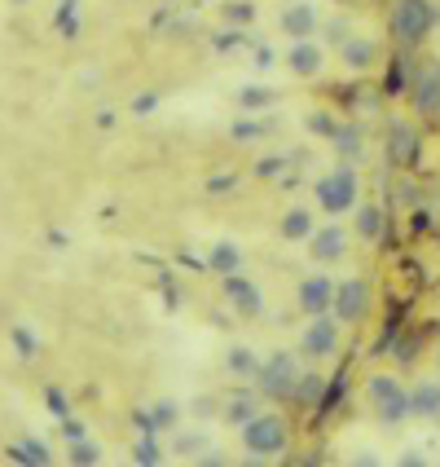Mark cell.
<instances>
[{
  "label": "cell",
  "instance_id": "e0dca14e",
  "mask_svg": "<svg viewBox=\"0 0 440 467\" xmlns=\"http://www.w3.org/2000/svg\"><path fill=\"white\" fill-rule=\"evenodd\" d=\"M410 415L440 423V379H418L410 389Z\"/></svg>",
  "mask_w": 440,
  "mask_h": 467
},
{
  "label": "cell",
  "instance_id": "44dd1931",
  "mask_svg": "<svg viewBox=\"0 0 440 467\" xmlns=\"http://www.w3.org/2000/svg\"><path fill=\"white\" fill-rule=\"evenodd\" d=\"M14 463H26V467H49L53 463V450L40 437H23V441H14L9 450H5Z\"/></svg>",
  "mask_w": 440,
  "mask_h": 467
},
{
  "label": "cell",
  "instance_id": "52a82bcc",
  "mask_svg": "<svg viewBox=\"0 0 440 467\" xmlns=\"http://www.w3.org/2000/svg\"><path fill=\"white\" fill-rule=\"evenodd\" d=\"M374 305V291L365 278H343L335 283V300H331V313H335L339 327H362L365 313Z\"/></svg>",
  "mask_w": 440,
  "mask_h": 467
},
{
  "label": "cell",
  "instance_id": "e575fe53",
  "mask_svg": "<svg viewBox=\"0 0 440 467\" xmlns=\"http://www.w3.org/2000/svg\"><path fill=\"white\" fill-rule=\"evenodd\" d=\"M49 406L57 419H67V401H62V392H49Z\"/></svg>",
  "mask_w": 440,
  "mask_h": 467
},
{
  "label": "cell",
  "instance_id": "7a4b0ae2",
  "mask_svg": "<svg viewBox=\"0 0 440 467\" xmlns=\"http://www.w3.org/2000/svg\"><path fill=\"white\" fill-rule=\"evenodd\" d=\"M312 199H317V208L326 212V216H348V212L362 203V177H357V168H348V163H339L331 172H322L317 182H312Z\"/></svg>",
  "mask_w": 440,
  "mask_h": 467
},
{
  "label": "cell",
  "instance_id": "5bb4252c",
  "mask_svg": "<svg viewBox=\"0 0 440 467\" xmlns=\"http://www.w3.org/2000/svg\"><path fill=\"white\" fill-rule=\"evenodd\" d=\"M353 234L362 243H379L388 234V212L379 208V203H357L353 208Z\"/></svg>",
  "mask_w": 440,
  "mask_h": 467
},
{
  "label": "cell",
  "instance_id": "8fae6325",
  "mask_svg": "<svg viewBox=\"0 0 440 467\" xmlns=\"http://www.w3.org/2000/svg\"><path fill=\"white\" fill-rule=\"evenodd\" d=\"M331 300H335V278L331 274H309L304 283L295 286V309L304 317H317V313H331Z\"/></svg>",
  "mask_w": 440,
  "mask_h": 467
},
{
  "label": "cell",
  "instance_id": "ac0fdd59",
  "mask_svg": "<svg viewBox=\"0 0 440 467\" xmlns=\"http://www.w3.org/2000/svg\"><path fill=\"white\" fill-rule=\"evenodd\" d=\"M132 423H137V432H168V428L181 423V410H177L172 401H159V406H150V410H137Z\"/></svg>",
  "mask_w": 440,
  "mask_h": 467
},
{
  "label": "cell",
  "instance_id": "74e56055",
  "mask_svg": "<svg viewBox=\"0 0 440 467\" xmlns=\"http://www.w3.org/2000/svg\"><path fill=\"white\" fill-rule=\"evenodd\" d=\"M57 5H76V0H57Z\"/></svg>",
  "mask_w": 440,
  "mask_h": 467
},
{
  "label": "cell",
  "instance_id": "4316f807",
  "mask_svg": "<svg viewBox=\"0 0 440 467\" xmlns=\"http://www.w3.org/2000/svg\"><path fill=\"white\" fill-rule=\"evenodd\" d=\"M220 23H230V26H251V23H256V5H251V0H230V5L220 9Z\"/></svg>",
  "mask_w": 440,
  "mask_h": 467
},
{
  "label": "cell",
  "instance_id": "1f68e13d",
  "mask_svg": "<svg viewBox=\"0 0 440 467\" xmlns=\"http://www.w3.org/2000/svg\"><path fill=\"white\" fill-rule=\"evenodd\" d=\"M335 119H331V115H326V110H312L309 115V132L312 137H322V141H331V137H335Z\"/></svg>",
  "mask_w": 440,
  "mask_h": 467
},
{
  "label": "cell",
  "instance_id": "8d00e7d4",
  "mask_svg": "<svg viewBox=\"0 0 440 467\" xmlns=\"http://www.w3.org/2000/svg\"><path fill=\"white\" fill-rule=\"evenodd\" d=\"M5 5H14V9H26V5H36V0H5Z\"/></svg>",
  "mask_w": 440,
  "mask_h": 467
},
{
  "label": "cell",
  "instance_id": "ffe728a7",
  "mask_svg": "<svg viewBox=\"0 0 440 467\" xmlns=\"http://www.w3.org/2000/svg\"><path fill=\"white\" fill-rule=\"evenodd\" d=\"M312 230H317V221H312V208H286L282 221H278V234H282L286 243H304Z\"/></svg>",
  "mask_w": 440,
  "mask_h": 467
},
{
  "label": "cell",
  "instance_id": "9a60e30c",
  "mask_svg": "<svg viewBox=\"0 0 440 467\" xmlns=\"http://www.w3.org/2000/svg\"><path fill=\"white\" fill-rule=\"evenodd\" d=\"M242 265H247V256H242V247H238L233 238H216L208 247V269L216 278H230V274H238Z\"/></svg>",
  "mask_w": 440,
  "mask_h": 467
},
{
  "label": "cell",
  "instance_id": "4fadbf2b",
  "mask_svg": "<svg viewBox=\"0 0 440 467\" xmlns=\"http://www.w3.org/2000/svg\"><path fill=\"white\" fill-rule=\"evenodd\" d=\"M418 129L414 124H405V119H392L388 124V141H384V150H388V163H396V168H410L418 159Z\"/></svg>",
  "mask_w": 440,
  "mask_h": 467
},
{
  "label": "cell",
  "instance_id": "603a6c76",
  "mask_svg": "<svg viewBox=\"0 0 440 467\" xmlns=\"http://www.w3.org/2000/svg\"><path fill=\"white\" fill-rule=\"evenodd\" d=\"M322 392H326V375H317V370H300L291 401H300V406H317V401H322Z\"/></svg>",
  "mask_w": 440,
  "mask_h": 467
},
{
  "label": "cell",
  "instance_id": "f546056e",
  "mask_svg": "<svg viewBox=\"0 0 440 467\" xmlns=\"http://www.w3.org/2000/svg\"><path fill=\"white\" fill-rule=\"evenodd\" d=\"M9 339H14V353H18V358H26V362L40 353V339H36V331H31V327H14V331H9Z\"/></svg>",
  "mask_w": 440,
  "mask_h": 467
},
{
  "label": "cell",
  "instance_id": "484cf974",
  "mask_svg": "<svg viewBox=\"0 0 440 467\" xmlns=\"http://www.w3.org/2000/svg\"><path fill=\"white\" fill-rule=\"evenodd\" d=\"M414 106H418V110H440V71H432V76L418 79Z\"/></svg>",
  "mask_w": 440,
  "mask_h": 467
},
{
  "label": "cell",
  "instance_id": "83f0119b",
  "mask_svg": "<svg viewBox=\"0 0 440 467\" xmlns=\"http://www.w3.org/2000/svg\"><path fill=\"white\" fill-rule=\"evenodd\" d=\"M264 132H269V124H260L256 115H242L230 124V141H260Z\"/></svg>",
  "mask_w": 440,
  "mask_h": 467
},
{
  "label": "cell",
  "instance_id": "d6a6232c",
  "mask_svg": "<svg viewBox=\"0 0 440 467\" xmlns=\"http://www.w3.org/2000/svg\"><path fill=\"white\" fill-rule=\"evenodd\" d=\"M159 106V93H141V98H132V115H150Z\"/></svg>",
  "mask_w": 440,
  "mask_h": 467
},
{
  "label": "cell",
  "instance_id": "d4e9b609",
  "mask_svg": "<svg viewBox=\"0 0 440 467\" xmlns=\"http://www.w3.org/2000/svg\"><path fill=\"white\" fill-rule=\"evenodd\" d=\"M132 463H141V467H159V463H163L159 432H141V437H137V445H132Z\"/></svg>",
  "mask_w": 440,
  "mask_h": 467
},
{
  "label": "cell",
  "instance_id": "f35d334b",
  "mask_svg": "<svg viewBox=\"0 0 440 467\" xmlns=\"http://www.w3.org/2000/svg\"><path fill=\"white\" fill-rule=\"evenodd\" d=\"M436 375H440V358H436Z\"/></svg>",
  "mask_w": 440,
  "mask_h": 467
},
{
  "label": "cell",
  "instance_id": "4dcf8cb0",
  "mask_svg": "<svg viewBox=\"0 0 440 467\" xmlns=\"http://www.w3.org/2000/svg\"><path fill=\"white\" fill-rule=\"evenodd\" d=\"M57 36H71V40L79 36V9L76 5H62V9H57Z\"/></svg>",
  "mask_w": 440,
  "mask_h": 467
},
{
  "label": "cell",
  "instance_id": "d6986e66",
  "mask_svg": "<svg viewBox=\"0 0 440 467\" xmlns=\"http://www.w3.org/2000/svg\"><path fill=\"white\" fill-rule=\"evenodd\" d=\"M256 370H260L256 348H247V344H230V353H225V375H230V379H256Z\"/></svg>",
  "mask_w": 440,
  "mask_h": 467
},
{
  "label": "cell",
  "instance_id": "f1b7e54d",
  "mask_svg": "<svg viewBox=\"0 0 440 467\" xmlns=\"http://www.w3.org/2000/svg\"><path fill=\"white\" fill-rule=\"evenodd\" d=\"M67 454H71V463H79V467L102 463V450L88 441V432H84V437H71V450H67Z\"/></svg>",
  "mask_w": 440,
  "mask_h": 467
},
{
  "label": "cell",
  "instance_id": "7c38bea8",
  "mask_svg": "<svg viewBox=\"0 0 440 467\" xmlns=\"http://www.w3.org/2000/svg\"><path fill=\"white\" fill-rule=\"evenodd\" d=\"M348 238H353V234L343 230L339 221L322 225V230H312L309 238H304V243H309L312 265H335V260H343V252H348Z\"/></svg>",
  "mask_w": 440,
  "mask_h": 467
},
{
  "label": "cell",
  "instance_id": "6da1fadb",
  "mask_svg": "<svg viewBox=\"0 0 440 467\" xmlns=\"http://www.w3.org/2000/svg\"><path fill=\"white\" fill-rule=\"evenodd\" d=\"M238 441H242V454L247 459H282L291 450V423H286L278 410H260L251 415L242 428H238Z\"/></svg>",
  "mask_w": 440,
  "mask_h": 467
},
{
  "label": "cell",
  "instance_id": "30bf717a",
  "mask_svg": "<svg viewBox=\"0 0 440 467\" xmlns=\"http://www.w3.org/2000/svg\"><path fill=\"white\" fill-rule=\"evenodd\" d=\"M278 31H282L286 40H309V36L322 31V9L312 0H291V5H282V14H278Z\"/></svg>",
  "mask_w": 440,
  "mask_h": 467
},
{
  "label": "cell",
  "instance_id": "ba28073f",
  "mask_svg": "<svg viewBox=\"0 0 440 467\" xmlns=\"http://www.w3.org/2000/svg\"><path fill=\"white\" fill-rule=\"evenodd\" d=\"M220 296H225V305L233 309V317H242V322L264 317V291H260V283L247 278L242 269L230 274V278H220Z\"/></svg>",
  "mask_w": 440,
  "mask_h": 467
},
{
  "label": "cell",
  "instance_id": "2e32d148",
  "mask_svg": "<svg viewBox=\"0 0 440 467\" xmlns=\"http://www.w3.org/2000/svg\"><path fill=\"white\" fill-rule=\"evenodd\" d=\"M374 57H379V45H374L370 36H348V40L339 45V62H343L348 71H370Z\"/></svg>",
  "mask_w": 440,
  "mask_h": 467
},
{
  "label": "cell",
  "instance_id": "5b68a950",
  "mask_svg": "<svg viewBox=\"0 0 440 467\" xmlns=\"http://www.w3.org/2000/svg\"><path fill=\"white\" fill-rule=\"evenodd\" d=\"M295 379H300V362H295V353H269V358H260V370H256V392L260 397H269V401H291V392H295Z\"/></svg>",
  "mask_w": 440,
  "mask_h": 467
},
{
  "label": "cell",
  "instance_id": "cb8c5ba5",
  "mask_svg": "<svg viewBox=\"0 0 440 467\" xmlns=\"http://www.w3.org/2000/svg\"><path fill=\"white\" fill-rule=\"evenodd\" d=\"M278 102V93L273 88H264V84H247V88H238V106L251 115V110H269V106Z\"/></svg>",
  "mask_w": 440,
  "mask_h": 467
},
{
  "label": "cell",
  "instance_id": "d590c367",
  "mask_svg": "<svg viewBox=\"0 0 440 467\" xmlns=\"http://www.w3.org/2000/svg\"><path fill=\"white\" fill-rule=\"evenodd\" d=\"M251 62H256L260 71H269V67H273V53H269V49H256V57H251Z\"/></svg>",
  "mask_w": 440,
  "mask_h": 467
},
{
  "label": "cell",
  "instance_id": "7402d4cb",
  "mask_svg": "<svg viewBox=\"0 0 440 467\" xmlns=\"http://www.w3.org/2000/svg\"><path fill=\"white\" fill-rule=\"evenodd\" d=\"M251 415H260V392H233L230 401H225V410H220V419L230 428H242Z\"/></svg>",
  "mask_w": 440,
  "mask_h": 467
},
{
  "label": "cell",
  "instance_id": "836d02e7",
  "mask_svg": "<svg viewBox=\"0 0 440 467\" xmlns=\"http://www.w3.org/2000/svg\"><path fill=\"white\" fill-rule=\"evenodd\" d=\"M282 172V159L278 155H269V159H260L256 163V177H278Z\"/></svg>",
  "mask_w": 440,
  "mask_h": 467
},
{
  "label": "cell",
  "instance_id": "9c48e42d",
  "mask_svg": "<svg viewBox=\"0 0 440 467\" xmlns=\"http://www.w3.org/2000/svg\"><path fill=\"white\" fill-rule=\"evenodd\" d=\"M282 67L295 79H317L326 71V49H322V40H317V36H309V40H291V49L282 53Z\"/></svg>",
  "mask_w": 440,
  "mask_h": 467
},
{
  "label": "cell",
  "instance_id": "277c9868",
  "mask_svg": "<svg viewBox=\"0 0 440 467\" xmlns=\"http://www.w3.org/2000/svg\"><path fill=\"white\" fill-rule=\"evenodd\" d=\"M388 26H392V36H396V45L414 49V45H423V40L432 36L436 9H432L427 0H396L392 14H388Z\"/></svg>",
  "mask_w": 440,
  "mask_h": 467
},
{
  "label": "cell",
  "instance_id": "8992f818",
  "mask_svg": "<svg viewBox=\"0 0 440 467\" xmlns=\"http://www.w3.org/2000/svg\"><path fill=\"white\" fill-rule=\"evenodd\" d=\"M339 331H343V327L335 322V313H317V317H309L304 331H300V358H309L312 366L331 362L339 353Z\"/></svg>",
  "mask_w": 440,
  "mask_h": 467
},
{
  "label": "cell",
  "instance_id": "3957f363",
  "mask_svg": "<svg viewBox=\"0 0 440 467\" xmlns=\"http://www.w3.org/2000/svg\"><path fill=\"white\" fill-rule=\"evenodd\" d=\"M365 401H370V410L384 428H401L405 419H414L410 415V389L396 375H370L365 379Z\"/></svg>",
  "mask_w": 440,
  "mask_h": 467
}]
</instances>
